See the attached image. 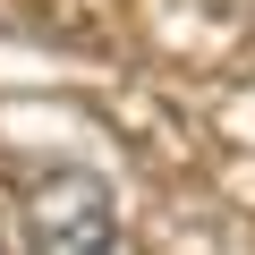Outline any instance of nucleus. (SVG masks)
<instances>
[{
  "mask_svg": "<svg viewBox=\"0 0 255 255\" xmlns=\"http://www.w3.org/2000/svg\"><path fill=\"white\" fill-rule=\"evenodd\" d=\"M9 230L17 247H60V255H94L111 247V196L94 170H34L17 196H9Z\"/></svg>",
  "mask_w": 255,
  "mask_h": 255,
  "instance_id": "1",
  "label": "nucleus"
}]
</instances>
